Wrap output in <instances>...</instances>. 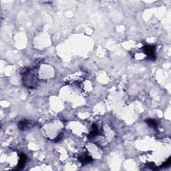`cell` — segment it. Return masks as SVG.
<instances>
[{"mask_svg": "<svg viewBox=\"0 0 171 171\" xmlns=\"http://www.w3.org/2000/svg\"><path fill=\"white\" fill-rule=\"evenodd\" d=\"M20 158H19L18 164V168L17 169H22L24 167V165H25V162H26V156L24 154L21 153L20 155Z\"/></svg>", "mask_w": 171, "mask_h": 171, "instance_id": "obj_5", "label": "cell"}, {"mask_svg": "<svg viewBox=\"0 0 171 171\" xmlns=\"http://www.w3.org/2000/svg\"><path fill=\"white\" fill-rule=\"evenodd\" d=\"M33 126H34V123H33L32 121L27 120H22L18 123V128L22 130L29 129V128L32 127Z\"/></svg>", "mask_w": 171, "mask_h": 171, "instance_id": "obj_3", "label": "cell"}, {"mask_svg": "<svg viewBox=\"0 0 171 171\" xmlns=\"http://www.w3.org/2000/svg\"><path fill=\"white\" fill-rule=\"evenodd\" d=\"M92 130H91V132H90V134H89V136H88L90 139H92V138L96 137V136L99 134V133H100L99 128H98V126L96 124H94L92 126Z\"/></svg>", "mask_w": 171, "mask_h": 171, "instance_id": "obj_6", "label": "cell"}, {"mask_svg": "<svg viewBox=\"0 0 171 171\" xmlns=\"http://www.w3.org/2000/svg\"><path fill=\"white\" fill-rule=\"evenodd\" d=\"M170 162H171V160H170V157H169L168 158V160L166 161V162H165L162 165L160 166V168H163V167H168V166H170Z\"/></svg>", "mask_w": 171, "mask_h": 171, "instance_id": "obj_8", "label": "cell"}, {"mask_svg": "<svg viewBox=\"0 0 171 171\" xmlns=\"http://www.w3.org/2000/svg\"><path fill=\"white\" fill-rule=\"evenodd\" d=\"M146 122L147 125H148L150 127L154 128V129H156L157 128V123L155 120H153V119H147L146 120Z\"/></svg>", "mask_w": 171, "mask_h": 171, "instance_id": "obj_7", "label": "cell"}, {"mask_svg": "<svg viewBox=\"0 0 171 171\" xmlns=\"http://www.w3.org/2000/svg\"><path fill=\"white\" fill-rule=\"evenodd\" d=\"M143 52L147 56L148 59L154 60H156V48L155 47L151 45H146L142 48Z\"/></svg>", "mask_w": 171, "mask_h": 171, "instance_id": "obj_2", "label": "cell"}, {"mask_svg": "<svg viewBox=\"0 0 171 171\" xmlns=\"http://www.w3.org/2000/svg\"><path fill=\"white\" fill-rule=\"evenodd\" d=\"M78 160L84 165H86V164H88L92 162V158L91 156L88 155V154H82V155H80V156L78 157Z\"/></svg>", "mask_w": 171, "mask_h": 171, "instance_id": "obj_4", "label": "cell"}, {"mask_svg": "<svg viewBox=\"0 0 171 171\" xmlns=\"http://www.w3.org/2000/svg\"><path fill=\"white\" fill-rule=\"evenodd\" d=\"M22 80L25 86L28 88H35L36 87L38 78L37 75V68H27L22 73Z\"/></svg>", "mask_w": 171, "mask_h": 171, "instance_id": "obj_1", "label": "cell"}]
</instances>
